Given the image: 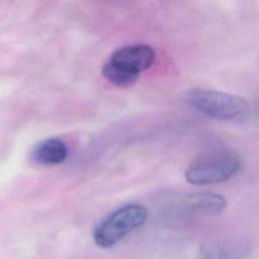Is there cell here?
I'll return each mask as SVG.
<instances>
[{
    "label": "cell",
    "mask_w": 259,
    "mask_h": 259,
    "mask_svg": "<svg viewBox=\"0 0 259 259\" xmlns=\"http://www.w3.org/2000/svg\"><path fill=\"white\" fill-rule=\"evenodd\" d=\"M68 156L67 145L58 138H49L38 143L32 151V159L42 166L63 163Z\"/></svg>",
    "instance_id": "obj_5"
},
{
    "label": "cell",
    "mask_w": 259,
    "mask_h": 259,
    "mask_svg": "<svg viewBox=\"0 0 259 259\" xmlns=\"http://www.w3.org/2000/svg\"><path fill=\"white\" fill-rule=\"evenodd\" d=\"M184 206L192 213L214 215L221 213L227 207V200L218 193L199 192L190 194L185 199Z\"/></svg>",
    "instance_id": "obj_6"
},
{
    "label": "cell",
    "mask_w": 259,
    "mask_h": 259,
    "mask_svg": "<svg viewBox=\"0 0 259 259\" xmlns=\"http://www.w3.org/2000/svg\"><path fill=\"white\" fill-rule=\"evenodd\" d=\"M102 75L108 82L118 87H128L133 85L139 78L138 75L123 70L109 60L102 68Z\"/></svg>",
    "instance_id": "obj_7"
},
{
    "label": "cell",
    "mask_w": 259,
    "mask_h": 259,
    "mask_svg": "<svg viewBox=\"0 0 259 259\" xmlns=\"http://www.w3.org/2000/svg\"><path fill=\"white\" fill-rule=\"evenodd\" d=\"M188 100L201 113L224 121L244 120L250 112L249 104L242 97L215 90H193Z\"/></svg>",
    "instance_id": "obj_2"
},
{
    "label": "cell",
    "mask_w": 259,
    "mask_h": 259,
    "mask_svg": "<svg viewBox=\"0 0 259 259\" xmlns=\"http://www.w3.org/2000/svg\"><path fill=\"white\" fill-rule=\"evenodd\" d=\"M240 159L229 151H210L196 157L185 170V179L193 185L228 181L241 169Z\"/></svg>",
    "instance_id": "obj_1"
},
{
    "label": "cell",
    "mask_w": 259,
    "mask_h": 259,
    "mask_svg": "<svg viewBox=\"0 0 259 259\" xmlns=\"http://www.w3.org/2000/svg\"><path fill=\"white\" fill-rule=\"evenodd\" d=\"M148 218L145 206L137 203L123 205L111 212L93 232V240L100 248H110L132 231L143 226Z\"/></svg>",
    "instance_id": "obj_3"
},
{
    "label": "cell",
    "mask_w": 259,
    "mask_h": 259,
    "mask_svg": "<svg viewBox=\"0 0 259 259\" xmlns=\"http://www.w3.org/2000/svg\"><path fill=\"white\" fill-rule=\"evenodd\" d=\"M154 59L155 53L151 47L146 45H135L116 50L110 56L109 61L125 71L139 76L141 72L152 66Z\"/></svg>",
    "instance_id": "obj_4"
}]
</instances>
